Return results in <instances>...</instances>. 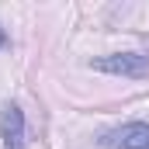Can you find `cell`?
I'll return each mask as SVG.
<instances>
[{
	"label": "cell",
	"mask_w": 149,
	"mask_h": 149,
	"mask_svg": "<svg viewBox=\"0 0 149 149\" xmlns=\"http://www.w3.org/2000/svg\"><path fill=\"white\" fill-rule=\"evenodd\" d=\"M90 70L111 73V76H128V80H146L149 76V56L146 52H114V56H104V59H94Z\"/></svg>",
	"instance_id": "obj_1"
},
{
	"label": "cell",
	"mask_w": 149,
	"mask_h": 149,
	"mask_svg": "<svg viewBox=\"0 0 149 149\" xmlns=\"http://www.w3.org/2000/svg\"><path fill=\"white\" fill-rule=\"evenodd\" d=\"M3 45H7V31L0 28V49H3Z\"/></svg>",
	"instance_id": "obj_4"
},
{
	"label": "cell",
	"mask_w": 149,
	"mask_h": 149,
	"mask_svg": "<svg viewBox=\"0 0 149 149\" xmlns=\"http://www.w3.org/2000/svg\"><path fill=\"white\" fill-rule=\"evenodd\" d=\"M0 139H3V149H24V114L17 104L0 108Z\"/></svg>",
	"instance_id": "obj_3"
},
{
	"label": "cell",
	"mask_w": 149,
	"mask_h": 149,
	"mask_svg": "<svg viewBox=\"0 0 149 149\" xmlns=\"http://www.w3.org/2000/svg\"><path fill=\"white\" fill-rule=\"evenodd\" d=\"M101 146L108 149H149V121H125L101 135Z\"/></svg>",
	"instance_id": "obj_2"
}]
</instances>
